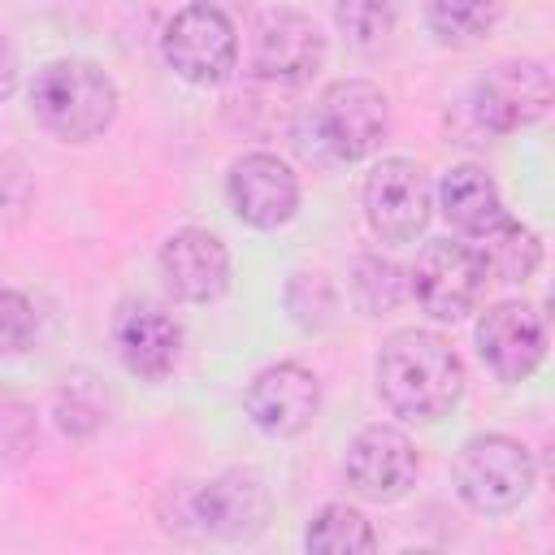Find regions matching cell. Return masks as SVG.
Instances as JSON below:
<instances>
[{"mask_svg":"<svg viewBox=\"0 0 555 555\" xmlns=\"http://www.w3.org/2000/svg\"><path fill=\"white\" fill-rule=\"evenodd\" d=\"M35 412L13 399V395H0V460H26L35 451Z\"/></svg>","mask_w":555,"mask_h":555,"instance_id":"obj_25","label":"cell"},{"mask_svg":"<svg viewBox=\"0 0 555 555\" xmlns=\"http://www.w3.org/2000/svg\"><path fill=\"white\" fill-rule=\"evenodd\" d=\"M243 408H247L256 429H264L273 438H291V434L312 425V416L321 408V382L304 364H291V360L269 364L251 377V386L243 395Z\"/></svg>","mask_w":555,"mask_h":555,"instance_id":"obj_12","label":"cell"},{"mask_svg":"<svg viewBox=\"0 0 555 555\" xmlns=\"http://www.w3.org/2000/svg\"><path fill=\"white\" fill-rule=\"evenodd\" d=\"M160 278L165 291L182 304H212L230 286V251L208 230H173L160 247Z\"/></svg>","mask_w":555,"mask_h":555,"instance_id":"obj_15","label":"cell"},{"mask_svg":"<svg viewBox=\"0 0 555 555\" xmlns=\"http://www.w3.org/2000/svg\"><path fill=\"white\" fill-rule=\"evenodd\" d=\"M486 278L490 273H486V260L477 247L455 243V238H434L416 256V264L408 273V291L434 321H460L481 299Z\"/></svg>","mask_w":555,"mask_h":555,"instance_id":"obj_6","label":"cell"},{"mask_svg":"<svg viewBox=\"0 0 555 555\" xmlns=\"http://www.w3.org/2000/svg\"><path fill=\"white\" fill-rule=\"evenodd\" d=\"M451 477H455L460 499L473 512L499 516L529 499L538 468H533V455L525 442H516L507 434H477L460 447Z\"/></svg>","mask_w":555,"mask_h":555,"instance_id":"obj_3","label":"cell"},{"mask_svg":"<svg viewBox=\"0 0 555 555\" xmlns=\"http://www.w3.org/2000/svg\"><path fill=\"white\" fill-rule=\"evenodd\" d=\"M416 468H421L416 464V447L395 425H364L347 442V455H343L347 486L360 499H373V503L403 499L412 490V481H416Z\"/></svg>","mask_w":555,"mask_h":555,"instance_id":"obj_9","label":"cell"},{"mask_svg":"<svg viewBox=\"0 0 555 555\" xmlns=\"http://www.w3.org/2000/svg\"><path fill=\"white\" fill-rule=\"evenodd\" d=\"M377 395L395 416L438 421L464 395V364L434 330H399L377 351Z\"/></svg>","mask_w":555,"mask_h":555,"instance_id":"obj_1","label":"cell"},{"mask_svg":"<svg viewBox=\"0 0 555 555\" xmlns=\"http://www.w3.org/2000/svg\"><path fill=\"white\" fill-rule=\"evenodd\" d=\"M351 299L364 308V312H390L403 304L408 295V278L395 260H382V256H356L351 260Z\"/></svg>","mask_w":555,"mask_h":555,"instance_id":"obj_21","label":"cell"},{"mask_svg":"<svg viewBox=\"0 0 555 555\" xmlns=\"http://www.w3.org/2000/svg\"><path fill=\"white\" fill-rule=\"evenodd\" d=\"M438 204H442V217L460 234H473V238H481V234H490L494 225L507 221L499 186L481 165H455L438 186Z\"/></svg>","mask_w":555,"mask_h":555,"instance_id":"obj_17","label":"cell"},{"mask_svg":"<svg viewBox=\"0 0 555 555\" xmlns=\"http://www.w3.org/2000/svg\"><path fill=\"white\" fill-rule=\"evenodd\" d=\"M191 520H199L208 538L247 542L269 525V490L256 473L230 468L191 494Z\"/></svg>","mask_w":555,"mask_h":555,"instance_id":"obj_14","label":"cell"},{"mask_svg":"<svg viewBox=\"0 0 555 555\" xmlns=\"http://www.w3.org/2000/svg\"><path fill=\"white\" fill-rule=\"evenodd\" d=\"M503 0H425V22L442 43H473L494 30Z\"/></svg>","mask_w":555,"mask_h":555,"instance_id":"obj_20","label":"cell"},{"mask_svg":"<svg viewBox=\"0 0 555 555\" xmlns=\"http://www.w3.org/2000/svg\"><path fill=\"white\" fill-rule=\"evenodd\" d=\"M30 108L48 134L65 143H91L117 117V82L95 61L61 56L35 74Z\"/></svg>","mask_w":555,"mask_h":555,"instance_id":"obj_2","label":"cell"},{"mask_svg":"<svg viewBox=\"0 0 555 555\" xmlns=\"http://www.w3.org/2000/svg\"><path fill=\"white\" fill-rule=\"evenodd\" d=\"M286 308L304 330H321V325H330L338 299H334V286L321 273H295L286 282Z\"/></svg>","mask_w":555,"mask_h":555,"instance_id":"obj_23","label":"cell"},{"mask_svg":"<svg viewBox=\"0 0 555 555\" xmlns=\"http://www.w3.org/2000/svg\"><path fill=\"white\" fill-rule=\"evenodd\" d=\"M325 61L321 26L299 9H269L251 26V69L264 82H304Z\"/></svg>","mask_w":555,"mask_h":555,"instance_id":"obj_8","label":"cell"},{"mask_svg":"<svg viewBox=\"0 0 555 555\" xmlns=\"http://www.w3.org/2000/svg\"><path fill=\"white\" fill-rule=\"evenodd\" d=\"M304 546L317 551V555H364V551L377 546V533H373V525H369L356 507H347V503H325V507L308 520Z\"/></svg>","mask_w":555,"mask_h":555,"instance_id":"obj_19","label":"cell"},{"mask_svg":"<svg viewBox=\"0 0 555 555\" xmlns=\"http://www.w3.org/2000/svg\"><path fill=\"white\" fill-rule=\"evenodd\" d=\"M35 304L22 291H0V356H17L35 343Z\"/></svg>","mask_w":555,"mask_h":555,"instance_id":"obj_24","label":"cell"},{"mask_svg":"<svg viewBox=\"0 0 555 555\" xmlns=\"http://www.w3.org/2000/svg\"><path fill=\"white\" fill-rule=\"evenodd\" d=\"M551 108V74L542 61H503L473 87V117L490 134H512Z\"/></svg>","mask_w":555,"mask_h":555,"instance_id":"obj_10","label":"cell"},{"mask_svg":"<svg viewBox=\"0 0 555 555\" xmlns=\"http://www.w3.org/2000/svg\"><path fill=\"white\" fill-rule=\"evenodd\" d=\"M477 351L499 382H525L546 356L542 317L516 299H503L477 321Z\"/></svg>","mask_w":555,"mask_h":555,"instance_id":"obj_13","label":"cell"},{"mask_svg":"<svg viewBox=\"0 0 555 555\" xmlns=\"http://www.w3.org/2000/svg\"><path fill=\"white\" fill-rule=\"evenodd\" d=\"M481 260H486V273H494L499 282H525L538 273L542 264V238L520 225L516 217H507L503 225H494L490 234H481Z\"/></svg>","mask_w":555,"mask_h":555,"instance_id":"obj_18","label":"cell"},{"mask_svg":"<svg viewBox=\"0 0 555 555\" xmlns=\"http://www.w3.org/2000/svg\"><path fill=\"white\" fill-rule=\"evenodd\" d=\"M312 126L321 147L334 160H364L382 147L386 130H390V104L382 95V87L364 82V78H338L321 91L317 108H312Z\"/></svg>","mask_w":555,"mask_h":555,"instance_id":"obj_4","label":"cell"},{"mask_svg":"<svg viewBox=\"0 0 555 555\" xmlns=\"http://www.w3.org/2000/svg\"><path fill=\"white\" fill-rule=\"evenodd\" d=\"M225 195L238 221L256 230H278L299 208V178L295 169L273 152H247L230 165Z\"/></svg>","mask_w":555,"mask_h":555,"instance_id":"obj_11","label":"cell"},{"mask_svg":"<svg viewBox=\"0 0 555 555\" xmlns=\"http://www.w3.org/2000/svg\"><path fill=\"white\" fill-rule=\"evenodd\" d=\"M113 338H117V356L121 364L143 377V382H160L182 351V330L169 312L152 308V304H130L117 312L113 321Z\"/></svg>","mask_w":555,"mask_h":555,"instance_id":"obj_16","label":"cell"},{"mask_svg":"<svg viewBox=\"0 0 555 555\" xmlns=\"http://www.w3.org/2000/svg\"><path fill=\"white\" fill-rule=\"evenodd\" d=\"M334 22L347 35V43L373 52L395 35V0H338Z\"/></svg>","mask_w":555,"mask_h":555,"instance_id":"obj_22","label":"cell"},{"mask_svg":"<svg viewBox=\"0 0 555 555\" xmlns=\"http://www.w3.org/2000/svg\"><path fill=\"white\" fill-rule=\"evenodd\" d=\"M434 186L429 173L408 156H386L364 182V217L382 243H412L429 225Z\"/></svg>","mask_w":555,"mask_h":555,"instance_id":"obj_7","label":"cell"},{"mask_svg":"<svg viewBox=\"0 0 555 555\" xmlns=\"http://www.w3.org/2000/svg\"><path fill=\"white\" fill-rule=\"evenodd\" d=\"M13 87H17V52H13V43L0 35V100H9Z\"/></svg>","mask_w":555,"mask_h":555,"instance_id":"obj_26","label":"cell"},{"mask_svg":"<svg viewBox=\"0 0 555 555\" xmlns=\"http://www.w3.org/2000/svg\"><path fill=\"white\" fill-rule=\"evenodd\" d=\"M160 56L178 78L195 87H212L230 78L238 61V35L217 4H186L165 22Z\"/></svg>","mask_w":555,"mask_h":555,"instance_id":"obj_5","label":"cell"}]
</instances>
